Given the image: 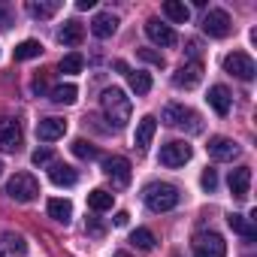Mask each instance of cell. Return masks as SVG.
Returning <instances> with one entry per match:
<instances>
[{"instance_id":"obj_27","label":"cell","mask_w":257,"mask_h":257,"mask_svg":"<svg viewBox=\"0 0 257 257\" xmlns=\"http://www.w3.org/2000/svg\"><path fill=\"white\" fill-rule=\"evenodd\" d=\"M227 224H230V230H236L239 236H245V239H254L257 236V230H254V224L245 218V215H227Z\"/></svg>"},{"instance_id":"obj_30","label":"cell","mask_w":257,"mask_h":257,"mask_svg":"<svg viewBox=\"0 0 257 257\" xmlns=\"http://www.w3.org/2000/svg\"><path fill=\"white\" fill-rule=\"evenodd\" d=\"M131 242H134L140 251H152V248H155V233H152V230H146V227H140V230H134V233H131Z\"/></svg>"},{"instance_id":"obj_36","label":"cell","mask_w":257,"mask_h":257,"mask_svg":"<svg viewBox=\"0 0 257 257\" xmlns=\"http://www.w3.org/2000/svg\"><path fill=\"white\" fill-rule=\"evenodd\" d=\"M31 161H34V167H46V164H52V149H37V152L31 155Z\"/></svg>"},{"instance_id":"obj_26","label":"cell","mask_w":257,"mask_h":257,"mask_svg":"<svg viewBox=\"0 0 257 257\" xmlns=\"http://www.w3.org/2000/svg\"><path fill=\"white\" fill-rule=\"evenodd\" d=\"M52 100L55 103H61V106H73L76 100H79V88L76 85H58V88H52Z\"/></svg>"},{"instance_id":"obj_38","label":"cell","mask_w":257,"mask_h":257,"mask_svg":"<svg viewBox=\"0 0 257 257\" xmlns=\"http://www.w3.org/2000/svg\"><path fill=\"white\" fill-rule=\"evenodd\" d=\"M34 91L40 94V91H46V73H40L37 79H34Z\"/></svg>"},{"instance_id":"obj_35","label":"cell","mask_w":257,"mask_h":257,"mask_svg":"<svg viewBox=\"0 0 257 257\" xmlns=\"http://www.w3.org/2000/svg\"><path fill=\"white\" fill-rule=\"evenodd\" d=\"M140 58L149 61V64H155V67H164V64H167L164 55H161V52H152V49H140Z\"/></svg>"},{"instance_id":"obj_22","label":"cell","mask_w":257,"mask_h":257,"mask_svg":"<svg viewBox=\"0 0 257 257\" xmlns=\"http://www.w3.org/2000/svg\"><path fill=\"white\" fill-rule=\"evenodd\" d=\"M58 10H61V0H31L28 4V13L34 19H52Z\"/></svg>"},{"instance_id":"obj_19","label":"cell","mask_w":257,"mask_h":257,"mask_svg":"<svg viewBox=\"0 0 257 257\" xmlns=\"http://www.w3.org/2000/svg\"><path fill=\"white\" fill-rule=\"evenodd\" d=\"M206 100H209V106H212L218 115H227V112L233 109V97H230V91H227L224 85H212Z\"/></svg>"},{"instance_id":"obj_23","label":"cell","mask_w":257,"mask_h":257,"mask_svg":"<svg viewBox=\"0 0 257 257\" xmlns=\"http://www.w3.org/2000/svg\"><path fill=\"white\" fill-rule=\"evenodd\" d=\"M49 215L58 221V224H67L70 218H73V203L70 200H61V197H55V200H49Z\"/></svg>"},{"instance_id":"obj_21","label":"cell","mask_w":257,"mask_h":257,"mask_svg":"<svg viewBox=\"0 0 257 257\" xmlns=\"http://www.w3.org/2000/svg\"><path fill=\"white\" fill-rule=\"evenodd\" d=\"M49 179H52L58 188H73L79 176H76V170H73L70 164H52V167H49Z\"/></svg>"},{"instance_id":"obj_39","label":"cell","mask_w":257,"mask_h":257,"mask_svg":"<svg viewBox=\"0 0 257 257\" xmlns=\"http://www.w3.org/2000/svg\"><path fill=\"white\" fill-rule=\"evenodd\" d=\"M94 4H97V0H79V4H76V10H94Z\"/></svg>"},{"instance_id":"obj_20","label":"cell","mask_w":257,"mask_h":257,"mask_svg":"<svg viewBox=\"0 0 257 257\" xmlns=\"http://www.w3.org/2000/svg\"><path fill=\"white\" fill-rule=\"evenodd\" d=\"M82 40H85V28H82L79 22H64V28L58 31V43H61V46L76 49Z\"/></svg>"},{"instance_id":"obj_11","label":"cell","mask_w":257,"mask_h":257,"mask_svg":"<svg viewBox=\"0 0 257 257\" xmlns=\"http://www.w3.org/2000/svg\"><path fill=\"white\" fill-rule=\"evenodd\" d=\"M164 124H170V127H185V121H191V124H200V115L197 112H191L188 106H182V103H167L164 106ZM203 127V124H200Z\"/></svg>"},{"instance_id":"obj_18","label":"cell","mask_w":257,"mask_h":257,"mask_svg":"<svg viewBox=\"0 0 257 257\" xmlns=\"http://www.w3.org/2000/svg\"><path fill=\"white\" fill-rule=\"evenodd\" d=\"M115 31H118V19H115L112 13H97V16H94V22H91V34H94V37L109 40Z\"/></svg>"},{"instance_id":"obj_41","label":"cell","mask_w":257,"mask_h":257,"mask_svg":"<svg viewBox=\"0 0 257 257\" xmlns=\"http://www.w3.org/2000/svg\"><path fill=\"white\" fill-rule=\"evenodd\" d=\"M0 173H4V161H0Z\"/></svg>"},{"instance_id":"obj_4","label":"cell","mask_w":257,"mask_h":257,"mask_svg":"<svg viewBox=\"0 0 257 257\" xmlns=\"http://www.w3.org/2000/svg\"><path fill=\"white\" fill-rule=\"evenodd\" d=\"M224 70H227L230 76L242 79V82H251L254 73H257V64H254V58L245 55V52H230V55L224 58Z\"/></svg>"},{"instance_id":"obj_14","label":"cell","mask_w":257,"mask_h":257,"mask_svg":"<svg viewBox=\"0 0 257 257\" xmlns=\"http://www.w3.org/2000/svg\"><path fill=\"white\" fill-rule=\"evenodd\" d=\"M67 134V121L64 118H43L40 124H37V137L43 140V143H55V140H61Z\"/></svg>"},{"instance_id":"obj_9","label":"cell","mask_w":257,"mask_h":257,"mask_svg":"<svg viewBox=\"0 0 257 257\" xmlns=\"http://www.w3.org/2000/svg\"><path fill=\"white\" fill-rule=\"evenodd\" d=\"M200 82H203V64H200V61L182 64V67L173 73V85H176V88H185V91H191V88H197Z\"/></svg>"},{"instance_id":"obj_16","label":"cell","mask_w":257,"mask_h":257,"mask_svg":"<svg viewBox=\"0 0 257 257\" xmlns=\"http://www.w3.org/2000/svg\"><path fill=\"white\" fill-rule=\"evenodd\" d=\"M251 191V167H236L230 170V194L236 200H245Z\"/></svg>"},{"instance_id":"obj_6","label":"cell","mask_w":257,"mask_h":257,"mask_svg":"<svg viewBox=\"0 0 257 257\" xmlns=\"http://www.w3.org/2000/svg\"><path fill=\"white\" fill-rule=\"evenodd\" d=\"M233 31V22L224 10H209L206 19H203V34H209L212 40H224L227 34Z\"/></svg>"},{"instance_id":"obj_2","label":"cell","mask_w":257,"mask_h":257,"mask_svg":"<svg viewBox=\"0 0 257 257\" xmlns=\"http://www.w3.org/2000/svg\"><path fill=\"white\" fill-rule=\"evenodd\" d=\"M143 200H146V206H149L152 212H170V209H176V206H179L182 194H179V188H176V185L152 182V185H146Z\"/></svg>"},{"instance_id":"obj_24","label":"cell","mask_w":257,"mask_h":257,"mask_svg":"<svg viewBox=\"0 0 257 257\" xmlns=\"http://www.w3.org/2000/svg\"><path fill=\"white\" fill-rule=\"evenodd\" d=\"M112 203H115V194H109L103 188H94L88 194V209H94V212H106V209H112Z\"/></svg>"},{"instance_id":"obj_7","label":"cell","mask_w":257,"mask_h":257,"mask_svg":"<svg viewBox=\"0 0 257 257\" xmlns=\"http://www.w3.org/2000/svg\"><path fill=\"white\" fill-rule=\"evenodd\" d=\"M194 257H227V242L218 233H203L194 239Z\"/></svg>"},{"instance_id":"obj_25","label":"cell","mask_w":257,"mask_h":257,"mask_svg":"<svg viewBox=\"0 0 257 257\" xmlns=\"http://www.w3.org/2000/svg\"><path fill=\"white\" fill-rule=\"evenodd\" d=\"M164 16L170 22H176V25H185L191 19V10L182 4V0H167V4H164Z\"/></svg>"},{"instance_id":"obj_13","label":"cell","mask_w":257,"mask_h":257,"mask_svg":"<svg viewBox=\"0 0 257 257\" xmlns=\"http://www.w3.org/2000/svg\"><path fill=\"white\" fill-rule=\"evenodd\" d=\"M0 149L4 152H19L22 149V124L13 118L0 121Z\"/></svg>"},{"instance_id":"obj_37","label":"cell","mask_w":257,"mask_h":257,"mask_svg":"<svg viewBox=\"0 0 257 257\" xmlns=\"http://www.w3.org/2000/svg\"><path fill=\"white\" fill-rule=\"evenodd\" d=\"M127 221H131L127 212H115V227H127Z\"/></svg>"},{"instance_id":"obj_17","label":"cell","mask_w":257,"mask_h":257,"mask_svg":"<svg viewBox=\"0 0 257 257\" xmlns=\"http://www.w3.org/2000/svg\"><path fill=\"white\" fill-rule=\"evenodd\" d=\"M28 251L25 236L19 233H0V257H22Z\"/></svg>"},{"instance_id":"obj_32","label":"cell","mask_w":257,"mask_h":257,"mask_svg":"<svg viewBox=\"0 0 257 257\" xmlns=\"http://www.w3.org/2000/svg\"><path fill=\"white\" fill-rule=\"evenodd\" d=\"M70 149H73V155H76V158H82V161H94V158H97V149H94L88 140H76Z\"/></svg>"},{"instance_id":"obj_28","label":"cell","mask_w":257,"mask_h":257,"mask_svg":"<svg viewBox=\"0 0 257 257\" xmlns=\"http://www.w3.org/2000/svg\"><path fill=\"white\" fill-rule=\"evenodd\" d=\"M127 82H131V88H134L140 97L152 91V76H149L146 70H131V73H127Z\"/></svg>"},{"instance_id":"obj_34","label":"cell","mask_w":257,"mask_h":257,"mask_svg":"<svg viewBox=\"0 0 257 257\" xmlns=\"http://www.w3.org/2000/svg\"><path fill=\"white\" fill-rule=\"evenodd\" d=\"M200 185H203V188L212 194V191L218 188V173H215V170H203V176H200Z\"/></svg>"},{"instance_id":"obj_40","label":"cell","mask_w":257,"mask_h":257,"mask_svg":"<svg viewBox=\"0 0 257 257\" xmlns=\"http://www.w3.org/2000/svg\"><path fill=\"white\" fill-rule=\"evenodd\" d=\"M112 257H131V254H127V251H115Z\"/></svg>"},{"instance_id":"obj_10","label":"cell","mask_w":257,"mask_h":257,"mask_svg":"<svg viewBox=\"0 0 257 257\" xmlns=\"http://www.w3.org/2000/svg\"><path fill=\"white\" fill-rule=\"evenodd\" d=\"M146 37H149L155 46H164V49H170V46H176V43H179L176 31H173L170 25L158 22V19H149V22H146Z\"/></svg>"},{"instance_id":"obj_8","label":"cell","mask_w":257,"mask_h":257,"mask_svg":"<svg viewBox=\"0 0 257 257\" xmlns=\"http://www.w3.org/2000/svg\"><path fill=\"white\" fill-rule=\"evenodd\" d=\"M103 173H106V179H112L118 188L131 185V161H127V158H118V155L103 158Z\"/></svg>"},{"instance_id":"obj_15","label":"cell","mask_w":257,"mask_h":257,"mask_svg":"<svg viewBox=\"0 0 257 257\" xmlns=\"http://www.w3.org/2000/svg\"><path fill=\"white\" fill-rule=\"evenodd\" d=\"M155 131H158V118H155V115H146V118H140V124H137V134H134V146H137L140 152H146V149L152 146V140H155Z\"/></svg>"},{"instance_id":"obj_33","label":"cell","mask_w":257,"mask_h":257,"mask_svg":"<svg viewBox=\"0 0 257 257\" xmlns=\"http://www.w3.org/2000/svg\"><path fill=\"white\" fill-rule=\"evenodd\" d=\"M10 28H13V7L0 0V31H10Z\"/></svg>"},{"instance_id":"obj_5","label":"cell","mask_w":257,"mask_h":257,"mask_svg":"<svg viewBox=\"0 0 257 257\" xmlns=\"http://www.w3.org/2000/svg\"><path fill=\"white\" fill-rule=\"evenodd\" d=\"M191 155H194V149L185 143V140H173V143H167V146H161V164L164 167H170V170H176V167H185L188 161H191Z\"/></svg>"},{"instance_id":"obj_29","label":"cell","mask_w":257,"mask_h":257,"mask_svg":"<svg viewBox=\"0 0 257 257\" xmlns=\"http://www.w3.org/2000/svg\"><path fill=\"white\" fill-rule=\"evenodd\" d=\"M16 61H31V58H40L43 55V43H37V40H25V43H19L16 46Z\"/></svg>"},{"instance_id":"obj_3","label":"cell","mask_w":257,"mask_h":257,"mask_svg":"<svg viewBox=\"0 0 257 257\" xmlns=\"http://www.w3.org/2000/svg\"><path fill=\"white\" fill-rule=\"evenodd\" d=\"M7 197L16 200V203H34L40 197V182L31 176V173H16L10 182H7Z\"/></svg>"},{"instance_id":"obj_1","label":"cell","mask_w":257,"mask_h":257,"mask_svg":"<svg viewBox=\"0 0 257 257\" xmlns=\"http://www.w3.org/2000/svg\"><path fill=\"white\" fill-rule=\"evenodd\" d=\"M100 106H103L106 118L115 127H124L127 121H131V97H127L121 88H106L100 94Z\"/></svg>"},{"instance_id":"obj_31","label":"cell","mask_w":257,"mask_h":257,"mask_svg":"<svg viewBox=\"0 0 257 257\" xmlns=\"http://www.w3.org/2000/svg\"><path fill=\"white\" fill-rule=\"evenodd\" d=\"M82 64H85L82 55H79V52H70V55L61 58V73H70V76H73V73H82Z\"/></svg>"},{"instance_id":"obj_12","label":"cell","mask_w":257,"mask_h":257,"mask_svg":"<svg viewBox=\"0 0 257 257\" xmlns=\"http://www.w3.org/2000/svg\"><path fill=\"white\" fill-rule=\"evenodd\" d=\"M206 152H209V158H215V161H233V158H239V143H233L230 137H212L209 140V146H206Z\"/></svg>"}]
</instances>
